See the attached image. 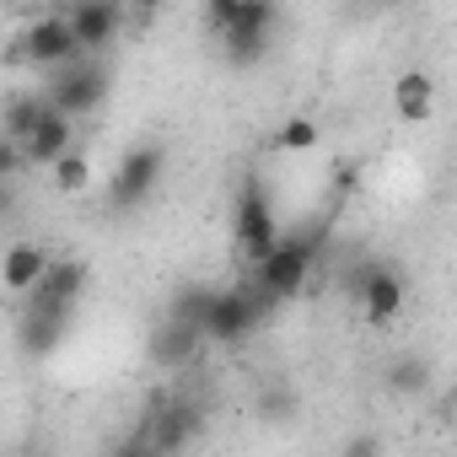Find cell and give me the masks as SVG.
<instances>
[{
    "label": "cell",
    "mask_w": 457,
    "mask_h": 457,
    "mask_svg": "<svg viewBox=\"0 0 457 457\" xmlns=\"http://www.w3.org/2000/svg\"><path fill=\"white\" fill-rule=\"evenodd\" d=\"M312 259H318V226H307V232H280V243L253 264L259 270V291L270 302L280 296H296L312 275Z\"/></svg>",
    "instance_id": "obj_1"
},
{
    "label": "cell",
    "mask_w": 457,
    "mask_h": 457,
    "mask_svg": "<svg viewBox=\"0 0 457 457\" xmlns=\"http://www.w3.org/2000/svg\"><path fill=\"white\" fill-rule=\"evenodd\" d=\"M232 243H237V253H243L248 264H259V259L280 243V220H275L270 194H264L259 178H248V183L237 188V204H232Z\"/></svg>",
    "instance_id": "obj_2"
},
{
    "label": "cell",
    "mask_w": 457,
    "mask_h": 457,
    "mask_svg": "<svg viewBox=\"0 0 457 457\" xmlns=\"http://www.w3.org/2000/svg\"><path fill=\"white\" fill-rule=\"evenodd\" d=\"M264 307H270V296H264L259 286H243V291H215V302H210V312H204V323H199L204 345H243V339L259 328Z\"/></svg>",
    "instance_id": "obj_3"
},
{
    "label": "cell",
    "mask_w": 457,
    "mask_h": 457,
    "mask_svg": "<svg viewBox=\"0 0 457 457\" xmlns=\"http://www.w3.org/2000/svg\"><path fill=\"white\" fill-rule=\"evenodd\" d=\"M275 28H280V0H237L220 44L237 65H259L270 54V44H275Z\"/></svg>",
    "instance_id": "obj_4"
},
{
    "label": "cell",
    "mask_w": 457,
    "mask_h": 457,
    "mask_svg": "<svg viewBox=\"0 0 457 457\" xmlns=\"http://www.w3.org/2000/svg\"><path fill=\"white\" fill-rule=\"evenodd\" d=\"M162 172H167V151H162V145H129V151L119 156L113 178H108V204H113V210H140V204L156 194Z\"/></svg>",
    "instance_id": "obj_5"
},
{
    "label": "cell",
    "mask_w": 457,
    "mask_h": 457,
    "mask_svg": "<svg viewBox=\"0 0 457 457\" xmlns=\"http://www.w3.org/2000/svg\"><path fill=\"white\" fill-rule=\"evenodd\" d=\"M103 97H108V71L92 65V60H71V71H54V87H49L44 103L65 119H76V113L103 108Z\"/></svg>",
    "instance_id": "obj_6"
},
{
    "label": "cell",
    "mask_w": 457,
    "mask_h": 457,
    "mask_svg": "<svg viewBox=\"0 0 457 457\" xmlns=\"http://www.w3.org/2000/svg\"><path fill=\"white\" fill-rule=\"evenodd\" d=\"M28 307H22V350L28 355H54L60 350V339H65V328H71V318H76V302H49V296H22Z\"/></svg>",
    "instance_id": "obj_7"
},
{
    "label": "cell",
    "mask_w": 457,
    "mask_h": 457,
    "mask_svg": "<svg viewBox=\"0 0 457 457\" xmlns=\"http://www.w3.org/2000/svg\"><path fill=\"white\" fill-rule=\"evenodd\" d=\"M17 54H22L28 65L60 71V65L81 60V44H76V33H71V22H65V17H38V22H28V28H22Z\"/></svg>",
    "instance_id": "obj_8"
},
{
    "label": "cell",
    "mask_w": 457,
    "mask_h": 457,
    "mask_svg": "<svg viewBox=\"0 0 457 457\" xmlns=\"http://www.w3.org/2000/svg\"><path fill=\"white\" fill-rule=\"evenodd\" d=\"M65 22H71L81 54H103L124 28V0H71Z\"/></svg>",
    "instance_id": "obj_9"
},
{
    "label": "cell",
    "mask_w": 457,
    "mask_h": 457,
    "mask_svg": "<svg viewBox=\"0 0 457 457\" xmlns=\"http://www.w3.org/2000/svg\"><path fill=\"white\" fill-rule=\"evenodd\" d=\"M355 296H361L366 323H393L403 312V275L393 264H366L355 275Z\"/></svg>",
    "instance_id": "obj_10"
},
{
    "label": "cell",
    "mask_w": 457,
    "mask_h": 457,
    "mask_svg": "<svg viewBox=\"0 0 457 457\" xmlns=\"http://www.w3.org/2000/svg\"><path fill=\"white\" fill-rule=\"evenodd\" d=\"M199 350H204V334L188 328V323H178V318H167V328L151 334V361H156L162 371H183V366H194Z\"/></svg>",
    "instance_id": "obj_11"
},
{
    "label": "cell",
    "mask_w": 457,
    "mask_h": 457,
    "mask_svg": "<svg viewBox=\"0 0 457 457\" xmlns=\"http://www.w3.org/2000/svg\"><path fill=\"white\" fill-rule=\"evenodd\" d=\"M17 145H22V167H49L60 151H71V119L49 108V113H44V119H38Z\"/></svg>",
    "instance_id": "obj_12"
},
{
    "label": "cell",
    "mask_w": 457,
    "mask_h": 457,
    "mask_svg": "<svg viewBox=\"0 0 457 457\" xmlns=\"http://www.w3.org/2000/svg\"><path fill=\"white\" fill-rule=\"evenodd\" d=\"M430 108H436V81H430L425 71H403V76L393 81V113H398L403 124H425Z\"/></svg>",
    "instance_id": "obj_13"
},
{
    "label": "cell",
    "mask_w": 457,
    "mask_h": 457,
    "mask_svg": "<svg viewBox=\"0 0 457 457\" xmlns=\"http://www.w3.org/2000/svg\"><path fill=\"white\" fill-rule=\"evenodd\" d=\"M44 264H49V248L44 243H12L6 259H0V286H6L12 296H22L44 275Z\"/></svg>",
    "instance_id": "obj_14"
},
{
    "label": "cell",
    "mask_w": 457,
    "mask_h": 457,
    "mask_svg": "<svg viewBox=\"0 0 457 457\" xmlns=\"http://www.w3.org/2000/svg\"><path fill=\"white\" fill-rule=\"evenodd\" d=\"M49 172H54V188H65V194H81L87 183H92V162H87V151H60L54 162H49Z\"/></svg>",
    "instance_id": "obj_15"
},
{
    "label": "cell",
    "mask_w": 457,
    "mask_h": 457,
    "mask_svg": "<svg viewBox=\"0 0 457 457\" xmlns=\"http://www.w3.org/2000/svg\"><path fill=\"white\" fill-rule=\"evenodd\" d=\"M44 113H49V103H44V97H12V103H6V119H0V135L22 140Z\"/></svg>",
    "instance_id": "obj_16"
},
{
    "label": "cell",
    "mask_w": 457,
    "mask_h": 457,
    "mask_svg": "<svg viewBox=\"0 0 457 457\" xmlns=\"http://www.w3.org/2000/svg\"><path fill=\"white\" fill-rule=\"evenodd\" d=\"M210 302H215V286H183V291L172 296V318L188 323V328H199L204 312H210Z\"/></svg>",
    "instance_id": "obj_17"
},
{
    "label": "cell",
    "mask_w": 457,
    "mask_h": 457,
    "mask_svg": "<svg viewBox=\"0 0 457 457\" xmlns=\"http://www.w3.org/2000/svg\"><path fill=\"white\" fill-rule=\"evenodd\" d=\"M318 140H323V135H318V124H312V119H302V113L280 124V151H291V156H307V151H318Z\"/></svg>",
    "instance_id": "obj_18"
},
{
    "label": "cell",
    "mask_w": 457,
    "mask_h": 457,
    "mask_svg": "<svg viewBox=\"0 0 457 457\" xmlns=\"http://www.w3.org/2000/svg\"><path fill=\"white\" fill-rule=\"evenodd\" d=\"M387 387L403 393V398H420V393L430 387V366H425V361H398L393 377H387Z\"/></svg>",
    "instance_id": "obj_19"
},
{
    "label": "cell",
    "mask_w": 457,
    "mask_h": 457,
    "mask_svg": "<svg viewBox=\"0 0 457 457\" xmlns=\"http://www.w3.org/2000/svg\"><path fill=\"white\" fill-rule=\"evenodd\" d=\"M232 12H237V0H204V28L220 38V33H226V22H232Z\"/></svg>",
    "instance_id": "obj_20"
},
{
    "label": "cell",
    "mask_w": 457,
    "mask_h": 457,
    "mask_svg": "<svg viewBox=\"0 0 457 457\" xmlns=\"http://www.w3.org/2000/svg\"><path fill=\"white\" fill-rule=\"evenodd\" d=\"M12 172H22V145L12 135H0V183H6Z\"/></svg>",
    "instance_id": "obj_21"
},
{
    "label": "cell",
    "mask_w": 457,
    "mask_h": 457,
    "mask_svg": "<svg viewBox=\"0 0 457 457\" xmlns=\"http://www.w3.org/2000/svg\"><path fill=\"white\" fill-rule=\"evenodd\" d=\"M162 6H172V0H140V12H162Z\"/></svg>",
    "instance_id": "obj_22"
},
{
    "label": "cell",
    "mask_w": 457,
    "mask_h": 457,
    "mask_svg": "<svg viewBox=\"0 0 457 457\" xmlns=\"http://www.w3.org/2000/svg\"><path fill=\"white\" fill-rule=\"evenodd\" d=\"M0 6H17V0H0Z\"/></svg>",
    "instance_id": "obj_23"
},
{
    "label": "cell",
    "mask_w": 457,
    "mask_h": 457,
    "mask_svg": "<svg viewBox=\"0 0 457 457\" xmlns=\"http://www.w3.org/2000/svg\"><path fill=\"white\" fill-rule=\"evenodd\" d=\"M0 199H6V194H0Z\"/></svg>",
    "instance_id": "obj_24"
}]
</instances>
